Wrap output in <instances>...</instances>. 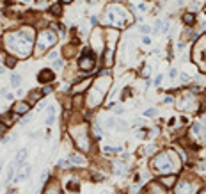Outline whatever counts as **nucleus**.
I'll use <instances>...</instances> for the list:
<instances>
[{
  "mask_svg": "<svg viewBox=\"0 0 206 194\" xmlns=\"http://www.w3.org/2000/svg\"><path fill=\"white\" fill-rule=\"evenodd\" d=\"M89 84H91V80H85L84 84L76 86V87H75V93H80V91H84V89H85V86H89Z\"/></svg>",
  "mask_w": 206,
  "mask_h": 194,
  "instance_id": "nucleus-22",
  "label": "nucleus"
},
{
  "mask_svg": "<svg viewBox=\"0 0 206 194\" xmlns=\"http://www.w3.org/2000/svg\"><path fill=\"white\" fill-rule=\"evenodd\" d=\"M27 153H28V150H27V148H23V150H20V151H18V153H16V164H22V162L25 160Z\"/></svg>",
  "mask_w": 206,
  "mask_h": 194,
  "instance_id": "nucleus-15",
  "label": "nucleus"
},
{
  "mask_svg": "<svg viewBox=\"0 0 206 194\" xmlns=\"http://www.w3.org/2000/svg\"><path fill=\"white\" fill-rule=\"evenodd\" d=\"M55 57H57V52H52V54H50V55H48V59H52V61H54Z\"/></svg>",
  "mask_w": 206,
  "mask_h": 194,
  "instance_id": "nucleus-33",
  "label": "nucleus"
},
{
  "mask_svg": "<svg viewBox=\"0 0 206 194\" xmlns=\"http://www.w3.org/2000/svg\"><path fill=\"white\" fill-rule=\"evenodd\" d=\"M181 80H183V82H187V80H188V75H187V73H183V75H181Z\"/></svg>",
  "mask_w": 206,
  "mask_h": 194,
  "instance_id": "nucleus-36",
  "label": "nucleus"
},
{
  "mask_svg": "<svg viewBox=\"0 0 206 194\" xmlns=\"http://www.w3.org/2000/svg\"><path fill=\"white\" fill-rule=\"evenodd\" d=\"M68 189H70V191H75V192H76V191L80 189V187H78V182H75V180H71V182L68 183Z\"/></svg>",
  "mask_w": 206,
  "mask_h": 194,
  "instance_id": "nucleus-21",
  "label": "nucleus"
},
{
  "mask_svg": "<svg viewBox=\"0 0 206 194\" xmlns=\"http://www.w3.org/2000/svg\"><path fill=\"white\" fill-rule=\"evenodd\" d=\"M0 187H2V185H0Z\"/></svg>",
  "mask_w": 206,
  "mask_h": 194,
  "instance_id": "nucleus-42",
  "label": "nucleus"
},
{
  "mask_svg": "<svg viewBox=\"0 0 206 194\" xmlns=\"http://www.w3.org/2000/svg\"><path fill=\"white\" fill-rule=\"evenodd\" d=\"M50 11H52V14H55V16H59V14H60V6L57 4V6H54L52 9H50Z\"/></svg>",
  "mask_w": 206,
  "mask_h": 194,
  "instance_id": "nucleus-25",
  "label": "nucleus"
},
{
  "mask_svg": "<svg viewBox=\"0 0 206 194\" xmlns=\"http://www.w3.org/2000/svg\"><path fill=\"white\" fill-rule=\"evenodd\" d=\"M46 114H48V118H46V125H54V121H55V107L50 105L48 109H46Z\"/></svg>",
  "mask_w": 206,
  "mask_h": 194,
  "instance_id": "nucleus-14",
  "label": "nucleus"
},
{
  "mask_svg": "<svg viewBox=\"0 0 206 194\" xmlns=\"http://www.w3.org/2000/svg\"><path fill=\"white\" fill-rule=\"evenodd\" d=\"M14 176V164H11V166L7 167V173H6V182H9L11 178Z\"/></svg>",
  "mask_w": 206,
  "mask_h": 194,
  "instance_id": "nucleus-19",
  "label": "nucleus"
},
{
  "mask_svg": "<svg viewBox=\"0 0 206 194\" xmlns=\"http://www.w3.org/2000/svg\"><path fill=\"white\" fill-rule=\"evenodd\" d=\"M30 171H32V167H30V166L22 167V169L18 171V175H16V180H25V178H28V176H30Z\"/></svg>",
  "mask_w": 206,
  "mask_h": 194,
  "instance_id": "nucleus-10",
  "label": "nucleus"
},
{
  "mask_svg": "<svg viewBox=\"0 0 206 194\" xmlns=\"http://www.w3.org/2000/svg\"><path fill=\"white\" fill-rule=\"evenodd\" d=\"M160 182H162V183H165V185H173V183L176 182V176H174V175H173V176H167V175H163Z\"/></svg>",
  "mask_w": 206,
  "mask_h": 194,
  "instance_id": "nucleus-17",
  "label": "nucleus"
},
{
  "mask_svg": "<svg viewBox=\"0 0 206 194\" xmlns=\"http://www.w3.org/2000/svg\"><path fill=\"white\" fill-rule=\"evenodd\" d=\"M160 82H162V75H158V77L155 78V84H157V86H158V84H160Z\"/></svg>",
  "mask_w": 206,
  "mask_h": 194,
  "instance_id": "nucleus-34",
  "label": "nucleus"
},
{
  "mask_svg": "<svg viewBox=\"0 0 206 194\" xmlns=\"http://www.w3.org/2000/svg\"><path fill=\"white\" fill-rule=\"evenodd\" d=\"M183 22L187 23V25H192V23L195 22V16L192 14V13H187V14L183 16Z\"/></svg>",
  "mask_w": 206,
  "mask_h": 194,
  "instance_id": "nucleus-18",
  "label": "nucleus"
},
{
  "mask_svg": "<svg viewBox=\"0 0 206 194\" xmlns=\"http://www.w3.org/2000/svg\"><path fill=\"white\" fill-rule=\"evenodd\" d=\"M62 4H70V0H62Z\"/></svg>",
  "mask_w": 206,
  "mask_h": 194,
  "instance_id": "nucleus-38",
  "label": "nucleus"
},
{
  "mask_svg": "<svg viewBox=\"0 0 206 194\" xmlns=\"http://www.w3.org/2000/svg\"><path fill=\"white\" fill-rule=\"evenodd\" d=\"M28 109H30V105L28 103H22V102H18L16 105H14V112H18V116L20 114H27Z\"/></svg>",
  "mask_w": 206,
  "mask_h": 194,
  "instance_id": "nucleus-11",
  "label": "nucleus"
},
{
  "mask_svg": "<svg viewBox=\"0 0 206 194\" xmlns=\"http://www.w3.org/2000/svg\"><path fill=\"white\" fill-rule=\"evenodd\" d=\"M14 119H16V116H14V112H9V114H6V119H4V125H6V127H9V125H13V123H14Z\"/></svg>",
  "mask_w": 206,
  "mask_h": 194,
  "instance_id": "nucleus-16",
  "label": "nucleus"
},
{
  "mask_svg": "<svg viewBox=\"0 0 206 194\" xmlns=\"http://www.w3.org/2000/svg\"><path fill=\"white\" fill-rule=\"evenodd\" d=\"M179 160H178V157H176V153L171 150L167 151H162L160 155L153 160V167L157 169L160 175H174L176 171H179Z\"/></svg>",
  "mask_w": 206,
  "mask_h": 194,
  "instance_id": "nucleus-2",
  "label": "nucleus"
},
{
  "mask_svg": "<svg viewBox=\"0 0 206 194\" xmlns=\"http://www.w3.org/2000/svg\"><path fill=\"white\" fill-rule=\"evenodd\" d=\"M114 169H116V171H119V175H123V171H125V166H123V164H114Z\"/></svg>",
  "mask_w": 206,
  "mask_h": 194,
  "instance_id": "nucleus-27",
  "label": "nucleus"
},
{
  "mask_svg": "<svg viewBox=\"0 0 206 194\" xmlns=\"http://www.w3.org/2000/svg\"><path fill=\"white\" fill-rule=\"evenodd\" d=\"M2 71H4V68H0V73H2Z\"/></svg>",
  "mask_w": 206,
  "mask_h": 194,
  "instance_id": "nucleus-41",
  "label": "nucleus"
},
{
  "mask_svg": "<svg viewBox=\"0 0 206 194\" xmlns=\"http://www.w3.org/2000/svg\"><path fill=\"white\" fill-rule=\"evenodd\" d=\"M55 41H57V38H55V34L52 32V30H43V32L39 34L38 52H43V50H46V48H50V46H54Z\"/></svg>",
  "mask_w": 206,
  "mask_h": 194,
  "instance_id": "nucleus-4",
  "label": "nucleus"
},
{
  "mask_svg": "<svg viewBox=\"0 0 206 194\" xmlns=\"http://www.w3.org/2000/svg\"><path fill=\"white\" fill-rule=\"evenodd\" d=\"M139 30H141V32H144V34H147V32H151V27H149V25H141V27H139Z\"/></svg>",
  "mask_w": 206,
  "mask_h": 194,
  "instance_id": "nucleus-26",
  "label": "nucleus"
},
{
  "mask_svg": "<svg viewBox=\"0 0 206 194\" xmlns=\"http://www.w3.org/2000/svg\"><path fill=\"white\" fill-rule=\"evenodd\" d=\"M103 94H105V87L101 86V78L98 80V84L94 86V87L91 89V93H89V100H87V103L91 107H96L100 102H101Z\"/></svg>",
  "mask_w": 206,
  "mask_h": 194,
  "instance_id": "nucleus-5",
  "label": "nucleus"
},
{
  "mask_svg": "<svg viewBox=\"0 0 206 194\" xmlns=\"http://www.w3.org/2000/svg\"><path fill=\"white\" fill-rule=\"evenodd\" d=\"M54 66H55V68H60V66H62V61H55Z\"/></svg>",
  "mask_w": 206,
  "mask_h": 194,
  "instance_id": "nucleus-35",
  "label": "nucleus"
},
{
  "mask_svg": "<svg viewBox=\"0 0 206 194\" xmlns=\"http://www.w3.org/2000/svg\"><path fill=\"white\" fill-rule=\"evenodd\" d=\"M50 91H52V87H50V86H46V87H43V89H41V94H48Z\"/></svg>",
  "mask_w": 206,
  "mask_h": 194,
  "instance_id": "nucleus-30",
  "label": "nucleus"
},
{
  "mask_svg": "<svg viewBox=\"0 0 206 194\" xmlns=\"http://www.w3.org/2000/svg\"><path fill=\"white\" fill-rule=\"evenodd\" d=\"M7 50L18 54L20 57H27L32 52V41H34V30L32 29H22L16 32H9L4 36Z\"/></svg>",
  "mask_w": 206,
  "mask_h": 194,
  "instance_id": "nucleus-1",
  "label": "nucleus"
},
{
  "mask_svg": "<svg viewBox=\"0 0 206 194\" xmlns=\"http://www.w3.org/2000/svg\"><path fill=\"white\" fill-rule=\"evenodd\" d=\"M6 64H7L9 68H14V66H16V59H14V57H7V59H6Z\"/></svg>",
  "mask_w": 206,
  "mask_h": 194,
  "instance_id": "nucleus-23",
  "label": "nucleus"
},
{
  "mask_svg": "<svg viewBox=\"0 0 206 194\" xmlns=\"http://www.w3.org/2000/svg\"><path fill=\"white\" fill-rule=\"evenodd\" d=\"M71 134H73V137H75L76 144L80 146L82 150H89V139H87L85 128H73V130H71Z\"/></svg>",
  "mask_w": 206,
  "mask_h": 194,
  "instance_id": "nucleus-6",
  "label": "nucleus"
},
{
  "mask_svg": "<svg viewBox=\"0 0 206 194\" xmlns=\"http://www.w3.org/2000/svg\"><path fill=\"white\" fill-rule=\"evenodd\" d=\"M78 66H80V70H84V71H89V70H92L94 68V59H92V55H84L78 61Z\"/></svg>",
  "mask_w": 206,
  "mask_h": 194,
  "instance_id": "nucleus-7",
  "label": "nucleus"
},
{
  "mask_svg": "<svg viewBox=\"0 0 206 194\" xmlns=\"http://www.w3.org/2000/svg\"><path fill=\"white\" fill-rule=\"evenodd\" d=\"M0 167H2V166H0Z\"/></svg>",
  "mask_w": 206,
  "mask_h": 194,
  "instance_id": "nucleus-43",
  "label": "nucleus"
},
{
  "mask_svg": "<svg viewBox=\"0 0 206 194\" xmlns=\"http://www.w3.org/2000/svg\"><path fill=\"white\" fill-rule=\"evenodd\" d=\"M194 192H195V187L188 182H181L176 187V194H194Z\"/></svg>",
  "mask_w": 206,
  "mask_h": 194,
  "instance_id": "nucleus-8",
  "label": "nucleus"
},
{
  "mask_svg": "<svg viewBox=\"0 0 206 194\" xmlns=\"http://www.w3.org/2000/svg\"><path fill=\"white\" fill-rule=\"evenodd\" d=\"M105 22L116 27H125L128 23V13L121 6H109L105 13Z\"/></svg>",
  "mask_w": 206,
  "mask_h": 194,
  "instance_id": "nucleus-3",
  "label": "nucleus"
},
{
  "mask_svg": "<svg viewBox=\"0 0 206 194\" xmlns=\"http://www.w3.org/2000/svg\"><path fill=\"white\" fill-rule=\"evenodd\" d=\"M44 194H57V192H55L54 189H50V191H46V192H44Z\"/></svg>",
  "mask_w": 206,
  "mask_h": 194,
  "instance_id": "nucleus-37",
  "label": "nucleus"
},
{
  "mask_svg": "<svg viewBox=\"0 0 206 194\" xmlns=\"http://www.w3.org/2000/svg\"><path fill=\"white\" fill-rule=\"evenodd\" d=\"M20 82H22V78H20V75H16V73H14V75L11 77V84H13V87H16V89H18V86H20Z\"/></svg>",
  "mask_w": 206,
  "mask_h": 194,
  "instance_id": "nucleus-20",
  "label": "nucleus"
},
{
  "mask_svg": "<svg viewBox=\"0 0 206 194\" xmlns=\"http://www.w3.org/2000/svg\"><path fill=\"white\" fill-rule=\"evenodd\" d=\"M23 2H25V4H28V2H30V0H23Z\"/></svg>",
  "mask_w": 206,
  "mask_h": 194,
  "instance_id": "nucleus-39",
  "label": "nucleus"
},
{
  "mask_svg": "<svg viewBox=\"0 0 206 194\" xmlns=\"http://www.w3.org/2000/svg\"><path fill=\"white\" fill-rule=\"evenodd\" d=\"M176 75H178V71H176V70H174V68H173V70L169 71V77H171V78H174V77H176Z\"/></svg>",
  "mask_w": 206,
  "mask_h": 194,
  "instance_id": "nucleus-31",
  "label": "nucleus"
},
{
  "mask_svg": "<svg viewBox=\"0 0 206 194\" xmlns=\"http://www.w3.org/2000/svg\"><path fill=\"white\" fill-rule=\"evenodd\" d=\"M68 162L70 164H78V166H82V164H85V159L82 155H75V153H71L70 159H68Z\"/></svg>",
  "mask_w": 206,
  "mask_h": 194,
  "instance_id": "nucleus-12",
  "label": "nucleus"
},
{
  "mask_svg": "<svg viewBox=\"0 0 206 194\" xmlns=\"http://www.w3.org/2000/svg\"><path fill=\"white\" fill-rule=\"evenodd\" d=\"M48 178V171H43V175H41V182H44Z\"/></svg>",
  "mask_w": 206,
  "mask_h": 194,
  "instance_id": "nucleus-32",
  "label": "nucleus"
},
{
  "mask_svg": "<svg viewBox=\"0 0 206 194\" xmlns=\"http://www.w3.org/2000/svg\"><path fill=\"white\" fill-rule=\"evenodd\" d=\"M54 73L50 71V70H41V73H39V82H52L54 80Z\"/></svg>",
  "mask_w": 206,
  "mask_h": 194,
  "instance_id": "nucleus-9",
  "label": "nucleus"
},
{
  "mask_svg": "<svg viewBox=\"0 0 206 194\" xmlns=\"http://www.w3.org/2000/svg\"><path fill=\"white\" fill-rule=\"evenodd\" d=\"M167 29H169V23L167 22L157 20V23H155V32H167Z\"/></svg>",
  "mask_w": 206,
  "mask_h": 194,
  "instance_id": "nucleus-13",
  "label": "nucleus"
},
{
  "mask_svg": "<svg viewBox=\"0 0 206 194\" xmlns=\"http://www.w3.org/2000/svg\"><path fill=\"white\" fill-rule=\"evenodd\" d=\"M201 194H206V189H204V191H203V192H201Z\"/></svg>",
  "mask_w": 206,
  "mask_h": 194,
  "instance_id": "nucleus-40",
  "label": "nucleus"
},
{
  "mask_svg": "<svg viewBox=\"0 0 206 194\" xmlns=\"http://www.w3.org/2000/svg\"><path fill=\"white\" fill-rule=\"evenodd\" d=\"M57 166H59V167H64V166H70V162H68V160H59V162H57Z\"/></svg>",
  "mask_w": 206,
  "mask_h": 194,
  "instance_id": "nucleus-29",
  "label": "nucleus"
},
{
  "mask_svg": "<svg viewBox=\"0 0 206 194\" xmlns=\"http://www.w3.org/2000/svg\"><path fill=\"white\" fill-rule=\"evenodd\" d=\"M157 114V109H147V111H144V116L146 118H153Z\"/></svg>",
  "mask_w": 206,
  "mask_h": 194,
  "instance_id": "nucleus-24",
  "label": "nucleus"
},
{
  "mask_svg": "<svg viewBox=\"0 0 206 194\" xmlns=\"http://www.w3.org/2000/svg\"><path fill=\"white\" fill-rule=\"evenodd\" d=\"M39 98H41V93H30V100H34V102H36V100H39Z\"/></svg>",
  "mask_w": 206,
  "mask_h": 194,
  "instance_id": "nucleus-28",
  "label": "nucleus"
}]
</instances>
